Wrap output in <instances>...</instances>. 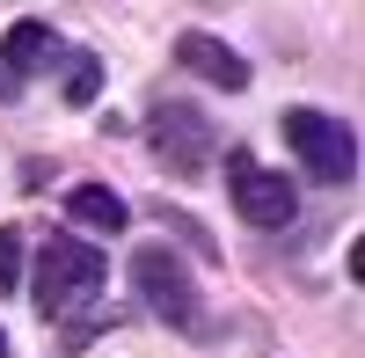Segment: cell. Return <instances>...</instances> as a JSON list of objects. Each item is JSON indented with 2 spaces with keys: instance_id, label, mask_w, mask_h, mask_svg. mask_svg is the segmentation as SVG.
<instances>
[{
  "instance_id": "6da1fadb",
  "label": "cell",
  "mask_w": 365,
  "mask_h": 358,
  "mask_svg": "<svg viewBox=\"0 0 365 358\" xmlns=\"http://www.w3.org/2000/svg\"><path fill=\"white\" fill-rule=\"evenodd\" d=\"M96 292H103V256L88 242H73V234H51L37 256V307L66 314V307H88Z\"/></svg>"
},
{
  "instance_id": "7a4b0ae2",
  "label": "cell",
  "mask_w": 365,
  "mask_h": 358,
  "mask_svg": "<svg viewBox=\"0 0 365 358\" xmlns=\"http://www.w3.org/2000/svg\"><path fill=\"white\" fill-rule=\"evenodd\" d=\"M132 292L168 322V329H197V314H205L197 285H190V263H182L175 249H139L132 256Z\"/></svg>"
},
{
  "instance_id": "3957f363",
  "label": "cell",
  "mask_w": 365,
  "mask_h": 358,
  "mask_svg": "<svg viewBox=\"0 0 365 358\" xmlns=\"http://www.w3.org/2000/svg\"><path fill=\"white\" fill-rule=\"evenodd\" d=\"M212 117L205 110H190V103H154L146 110V154H154L168 175H197L205 161H212Z\"/></svg>"
},
{
  "instance_id": "277c9868",
  "label": "cell",
  "mask_w": 365,
  "mask_h": 358,
  "mask_svg": "<svg viewBox=\"0 0 365 358\" xmlns=\"http://www.w3.org/2000/svg\"><path fill=\"white\" fill-rule=\"evenodd\" d=\"M285 139H292V154L307 161L314 183H351L358 139H351L344 117H329V110H285Z\"/></svg>"
},
{
  "instance_id": "5b68a950",
  "label": "cell",
  "mask_w": 365,
  "mask_h": 358,
  "mask_svg": "<svg viewBox=\"0 0 365 358\" xmlns=\"http://www.w3.org/2000/svg\"><path fill=\"white\" fill-rule=\"evenodd\" d=\"M234 213L249 227H285L299 213V190L285 183V175H270V168H256L249 154H241L234 161Z\"/></svg>"
},
{
  "instance_id": "8992f818",
  "label": "cell",
  "mask_w": 365,
  "mask_h": 358,
  "mask_svg": "<svg viewBox=\"0 0 365 358\" xmlns=\"http://www.w3.org/2000/svg\"><path fill=\"white\" fill-rule=\"evenodd\" d=\"M175 58H182L197 81L227 88V96H234V88H249V58H241L234 44H220V37H205V29H182V37H175Z\"/></svg>"
},
{
  "instance_id": "52a82bcc",
  "label": "cell",
  "mask_w": 365,
  "mask_h": 358,
  "mask_svg": "<svg viewBox=\"0 0 365 358\" xmlns=\"http://www.w3.org/2000/svg\"><path fill=\"white\" fill-rule=\"evenodd\" d=\"M51 58H66V51H58V37H51V22H15L8 44H0V66H8L15 81L37 73V66H51Z\"/></svg>"
},
{
  "instance_id": "ba28073f",
  "label": "cell",
  "mask_w": 365,
  "mask_h": 358,
  "mask_svg": "<svg viewBox=\"0 0 365 358\" xmlns=\"http://www.w3.org/2000/svg\"><path fill=\"white\" fill-rule=\"evenodd\" d=\"M66 213H73L81 227H96V234H117V227L132 220V205L117 198L110 183H73V190H66Z\"/></svg>"
},
{
  "instance_id": "9c48e42d",
  "label": "cell",
  "mask_w": 365,
  "mask_h": 358,
  "mask_svg": "<svg viewBox=\"0 0 365 358\" xmlns=\"http://www.w3.org/2000/svg\"><path fill=\"white\" fill-rule=\"evenodd\" d=\"M96 96H103V58H96V51H73V58H66V103L88 110Z\"/></svg>"
},
{
  "instance_id": "30bf717a",
  "label": "cell",
  "mask_w": 365,
  "mask_h": 358,
  "mask_svg": "<svg viewBox=\"0 0 365 358\" xmlns=\"http://www.w3.org/2000/svg\"><path fill=\"white\" fill-rule=\"evenodd\" d=\"M15 285H22V234L0 227V292H15Z\"/></svg>"
},
{
  "instance_id": "8fae6325",
  "label": "cell",
  "mask_w": 365,
  "mask_h": 358,
  "mask_svg": "<svg viewBox=\"0 0 365 358\" xmlns=\"http://www.w3.org/2000/svg\"><path fill=\"white\" fill-rule=\"evenodd\" d=\"M15 88H22V81H15V73H8V66H0V103H8V96H15Z\"/></svg>"
},
{
  "instance_id": "7c38bea8",
  "label": "cell",
  "mask_w": 365,
  "mask_h": 358,
  "mask_svg": "<svg viewBox=\"0 0 365 358\" xmlns=\"http://www.w3.org/2000/svg\"><path fill=\"white\" fill-rule=\"evenodd\" d=\"M0 358H8V337H0Z\"/></svg>"
}]
</instances>
